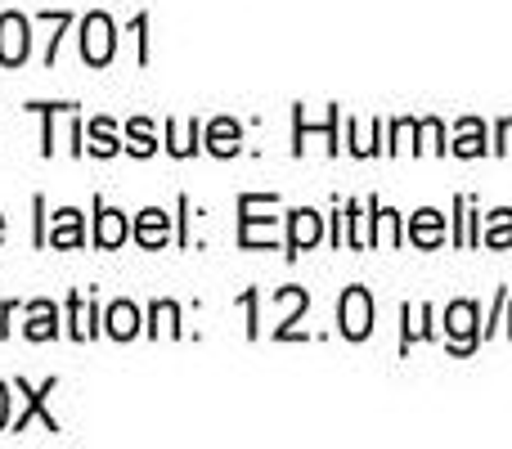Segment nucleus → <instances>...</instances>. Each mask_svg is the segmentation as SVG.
Listing matches in <instances>:
<instances>
[{
  "label": "nucleus",
  "mask_w": 512,
  "mask_h": 449,
  "mask_svg": "<svg viewBox=\"0 0 512 449\" xmlns=\"http://www.w3.org/2000/svg\"><path fill=\"white\" fill-rule=\"evenodd\" d=\"M337 333L346 337V342H364V337L373 333V297L369 288H346L342 297H337Z\"/></svg>",
  "instance_id": "1"
},
{
  "label": "nucleus",
  "mask_w": 512,
  "mask_h": 449,
  "mask_svg": "<svg viewBox=\"0 0 512 449\" xmlns=\"http://www.w3.org/2000/svg\"><path fill=\"white\" fill-rule=\"evenodd\" d=\"M113 50H117L113 18L99 14V9L81 18V59H86L90 68H108V63H113Z\"/></svg>",
  "instance_id": "2"
},
{
  "label": "nucleus",
  "mask_w": 512,
  "mask_h": 449,
  "mask_svg": "<svg viewBox=\"0 0 512 449\" xmlns=\"http://www.w3.org/2000/svg\"><path fill=\"white\" fill-rule=\"evenodd\" d=\"M14 387H18V396H23V414H18L9 427H14V432H27V423H32V418H41V427H45V432H54V436H59V418H54L50 409H45V400H50V391L59 387V378H45L41 387H27V382L18 378Z\"/></svg>",
  "instance_id": "3"
},
{
  "label": "nucleus",
  "mask_w": 512,
  "mask_h": 449,
  "mask_svg": "<svg viewBox=\"0 0 512 449\" xmlns=\"http://www.w3.org/2000/svg\"><path fill=\"white\" fill-rule=\"evenodd\" d=\"M27 50H32V18L0 14V63L18 68V63H27Z\"/></svg>",
  "instance_id": "4"
},
{
  "label": "nucleus",
  "mask_w": 512,
  "mask_h": 449,
  "mask_svg": "<svg viewBox=\"0 0 512 449\" xmlns=\"http://www.w3.org/2000/svg\"><path fill=\"white\" fill-rule=\"evenodd\" d=\"M261 212V194H243L239 198V243L243 247H270L279 238L274 216H256Z\"/></svg>",
  "instance_id": "5"
},
{
  "label": "nucleus",
  "mask_w": 512,
  "mask_h": 449,
  "mask_svg": "<svg viewBox=\"0 0 512 449\" xmlns=\"http://www.w3.org/2000/svg\"><path fill=\"white\" fill-rule=\"evenodd\" d=\"M445 337H450L454 355H472V346H477V306L472 301H454L445 310Z\"/></svg>",
  "instance_id": "6"
},
{
  "label": "nucleus",
  "mask_w": 512,
  "mask_h": 449,
  "mask_svg": "<svg viewBox=\"0 0 512 449\" xmlns=\"http://www.w3.org/2000/svg\"><path fill=\"white\" fill-rule=\"evenodd\" d=\"M45 243L59 247V252H72V247L86 243V216L77 207H59L50 216V229H45Z\"/></svg>",
  "instance_id": "7"
},
{
  "label": "nucleus",
  "mask_w": 512,
  "mask_h": 449,
  "mask_svg": "<svg viewBox=\"0 0 512 449\" xmlns=\"http://www.w3.org/2000/svg\"><path fill=\"white\" fill-rule=\"evenodd\" d=\"M319 238H324V216L310 212V207H297V212L288 216V256L310 252Z\"/></svg>",
  "instance_id": "8"
},
{
  "label": "nucleus",
  "mask_w": 512,
  "mask_h": 449,
  "mask_svg": "<svg viewBox=\"0 0 512 449\" xmlns=\"http://www.w3.org/2000/svg\"><path fill=\"white\" fill-rule=\"evenodd\" d=\"M68 333H72V342H90V337L99 333L95 297H86V292H72L68 297Z\"/></svg>",
  "instance_id": "9"
},
{
  "label": "nucleus",
  "mask_w": 512,
  "mask_h": 449,
  "mask_svg": "<svg viewBox=\"0 0 512 449\" xmlns=\"http://www.w3.org/2000/svg\"><path fill=\"white\" fill-rule=\"evenodd\" d=\"M131 238V221L117 207H104V198H95V243L99 247H122Z\"/></svg>",
  "instance_id": "10"
},
{
  "label": "nucleus",
  "mask_w": 512,
  "mask_h": 449,
  "mask_svg": "<svg viewBox=\"0 0 512 449\" xmlns=\"http://www.w3.org/2000/svg\"><path fill=\"white\" fill-rule=\"evenodd\" d=\"M274 306H283V324L274 328V337H279V342H301V333L292 324H297L301 310L310 306V292L306 288H279L274 292Z\"/></svg>",
  "instance_id": "11"
},
{
  "label": "nucleus",
  "mask_w": 512,
  "mask_h": 449,
  "mask_svg": "<svg viewBox=\"0 0 512 449\" xmlns=\"http://www.w3.org/2000/svg\"><path fill=\"white\" fill-rule=\"evenodd\" d=\"M409 243L414 247H441L445 243V216L436 212V207H423V212L409 216Z\"/></svg>",
  "instance_id": "12"
},
{
  "label": "nucleus",
  "mask_w": 512,
  "mask_h": 449,
  "mask_svg": "<svg viewBox=\"0 0 512 449\" xmlns=\"http://www.w3.org/2000/svg\"><path fill=\"white\" fill-rule=\"evenodd\" d=\"M135 243L140 247H162L171 238V216L162 212V207H144L140 216H135Z\"/></svg>",
  "instance_id": "13"
},
{
  "label": "nucleus",
  "mask_w": 512,
  "mask_h": 449,
  "mask_svg": "<svg viewBox=\"0 0 512 449\" xmlns=\"http://www.w3.org/2000/svg\"><path fill=\"white\" fill-rule=\"evenodd\" d=\"M23 333H27V342H50V337H59V306H54V301H32Z\"/></svg>",
  "instance_id": "14"
},
{
  "label": "nucleus",
  "mask_w": 512,
  "mask_h": 449,
  "mask_svg": "<svg viewBox=\"0 0 512 449\" xmlns=\"http://www.w3.org/2000/svg\"><path fill=\"white\" fill-rule=\"evenodd\" d=\"M239 149H243V126L234 122V117H216V122L207 126V153H216V158H234Z\"/></svg>",
  "instance_id": "15"
},
{
  "label": "nucleus",
  "mask_w": 512,
  "mask_h": 449,
  "mask_svg": "<svg viewBox=\"0 0 512 449\" xmlns=\"http://www.w3.org/2000/svg\"><path fill=\"white\" fill-rule=\"evenodd\" d=\"M490 144H486V122L481 117H463L459 126H454V153L459 158H481Z\"/></svg>",
  "instance_id": "16"
},
{
  "label": "nucleus",
  "mask_w": 512,
  "mask_h": 449,
  "mask_svg": "<svg viewBox=\"0 0 512 449\" xmlns=\"http://www.w3.org/2000/svg\"><path fill=\"white\" fill-rule=\"evenodd\" d=\"M104 324H108V337L131 342V337L140 333V310H135L131 301H113V306H108V315H104Z\"/></svg>",
  "instance_id": "17"
},
{
  "label": "nucleus",
  "mask_w": 512,
  "mask_h": 449,
  "mask_svg": "<svg viewBox=\"0 0 512 449\" xmlns=\"http://www.w3.org/2000/svg\"><path fill=\"white\" fill-rule=\"evenodd\" d=\"M198 144H203V122H185V126L167 122V149L176 158H194Z\"/></svg>",
  "instance_id": "18"
},
{
  "label": "nucleus",
  "mask_w": 512,
  "mask_h": 449,
  "mask_svg": "<svg viewBox=\"0 0 512 449\" xmlns=\"http://www.w3.org/2000/svg\"><path fill=\"white\" fill-rule=\"evenodd\" d=\"M126 149H131L135 158H153V153H158V135H153L149 117H131V122H126Z\"/></svg>",
  "instance_id": "19"
},
{
  "label": "nucleus",
  "mask_w": 512,
  "mask_h": 449,
  "mask_svg": "<svg viewBox=\"0 0 512 449\" xmlns=\"http://www.w3.org/2000/svg\"><path fill=\"white\" fill-rule=\"evenodd\" d=\"M86 153H95V158H113L122 144H117V131H113V122L108 117H95V122L86 126Z\"/></svg>",
  "instance_id": "20"
},
{
  "label": "nucleus",
  "mask_w": 512,
  "mask_h": 449,
  "mask_svg": "<svg viewBox=\"0 0 512 449\" xmlns=\"http://www.w3.org/2000/svg\"><path fill=\"white\" fill-rule=\"evenodd\" d=\"M400 212H391V207H373V247H400Z\"/></svg>",
  "instance_id": "21"
},
{
  "label": "nucleus",
  "mask_w": 512,
  "mask_h": 449,
  "mask_svg": "<svg viewBox=\"0 0 512 449\" xmlns=\"http://www.w3.org/2000/svg\"><path fill=\"white\" fill-rule=\"evenodd\" d=\"M481 243H486V247H512V212H508V207L490 212V221H486V234H481Z\"/></svg>",
  "instance_id": "22"
},
{
  "label": "nucleus",
  "mask_w": 512,
  "mask_h": 449,
  "mask_svg": "<svg viewBox=\"0 0 512 449\" xmlns=\"http://www.w3.org/2000/svg\"><path fill=\"white\" fill-rule=\"evenodd\" d=\"M149 319H153V324H149V333H153V337H158L162 328H167L171 337H180V306H176V301H153Z\"/></svg>",
  "instance_id": "23"
},
{
  "label": "nucleus",
  "mask_w": 512,
  "mask_h": 449,
  "mask_svg": "<svg viewBox=\"0 0 512 449\" xmlns=\"http://www.w3.org/2000/svg\"><path fill=\"white\" fill-rule=\"evenodd\" d=\"M72 104H32V113H41L45 117V131H41V153L50 158L54 153V113H68Z\"/></svg>",
  "instance_id": "24"
},
{
  "label": "nucleus",
  "mask_w": 512,
  "mask_h": 449,
  "mask_svg": "<svg viewBox=\"0 0 512 449\" xmlns=\"http://www.w3.org/2000/svg\"><path fill=\"white\" fill-rule=\"evenodd\" d=\"M418 135L427 140L432 153H450V144H445V126L436 122V117H423V122H418Z\"/></svg>",
  "instance_id": "25"
},
{
  "label": "nucleus",
  "mask_w": 512,
  "mask_h": 449,
  "mask_svg": "<svg viewBox=\"0 0 512 449\" xmlns=\"http://www.w3.org/2000/svg\"><path fill=\"white\" fill-rule=\"evenodd\" d=\"M414 131H418L414 117H400V122H391V144H387V153H400V149H405Z\"/></svg>",
  "instance_id": "26"
},
{
  "label": "nucleus",
  "mask_w": 512,
  "mask_h": 449,
  "mask_svg": "<svg viewBox=\"0 0 512 449\" xmlns=\"http://www.w3.org/2000/svg\"><path fill=\"white\" fill-rule=\"evenodd\" d=\"M45 18H50V23L59 27V32L72 23V14H68V9H59V14H54V9H45ZM54 59H59V36H54V41H50V54H45V63H54Z\"/></svg>",
  "instance_id": "27"
},
{
  "label": "nucleus",
  "mask_w": 512,
  "mask_h": 449,
  "mask_svg": "<svg viewBox=\"0 0 512 449\" xmlns=\"http://www.w3.org/2000/svg\"><path fill=\"white\" fill-rule=\"evenodd\" d=\"M495 131H499V144H495V153H499V158H504V153H512V117H504V122H499Z\"/></svg>",
  "instance_id": "28"
},
{
  "label": "nucleus",
  "mask_w": 512,
  "mask_h": 449,
  "mask_svg": "<svg viewBox=\"0 0 512 449\" xmlns=\"http://www.w3.org/2000/svg\"><path fill=\"white\" fill-rule=\"evenodd\" d=\"M243 306H248V337H256V333H261V324H256V292L252 288L243 292Z\"/></svg>",
  "instance_id": "29"
},
{
  "label": "nucleus",
  "mask_w": 512,
  "mask_h": 449,
  "mask_svg": "<svg viewBox=\"0 0 512 449\" xmlns=\"http://www.w3.org/2000/svg\"><path fill=\"white\" fill-rule=\"evenodd\" d=\"M5 427H9V387L0 382V432H5Z\"/></svg>",
  "instance_id": "30"
},
{
  "label": "nucleus",
  "mask_w": 512,
  "mask_h": 449,
  "mask_svg": "<svg viewBox=\"0 0 512 449\" xmlns=\"http://www.w3.org/2000/svg\"><path fill=\"white\" fill-rule=\"evenodd\" d=\"M0 238H5V216H0Z\"/></svg>",
  "instance_id": "31"
},
{
  "label": "nucleus",
  "mask_w": 512,
  "mask_h": 449,
  "mask_svg": "<svg viewBox=\"0 0 512 449\" xmlns=\"http://www.w3.org/2000/svg\"><path fill=\"white\" fill-rule=\"evenodd\" d=\"M0 337H5V333H0Z\"/></svg>",
  "instance_id": "32"
}]
</instances>
